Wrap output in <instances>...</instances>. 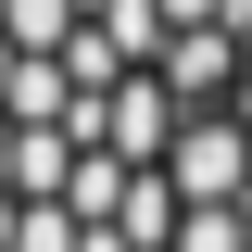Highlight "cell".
<instances>
[{"label":"cell","instance_id":"6da1fadb","mask_svg":"<svg viewBox=\"0 0 252 252\" xmlns=\"http://www.w3.org/2000/svg\"><path fill=\"white\" fill-rule=\"evenodd\" d=\"M0 252H252V0H0Z\"/></svg>","mask_w":252,"mask_h":252}]
</instances>
